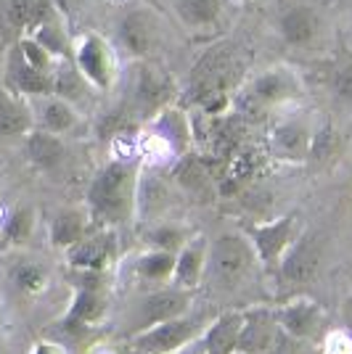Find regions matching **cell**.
I'll return each instance as SVG.
<instances>
[{
  "instance_id": "1",
  "label": "cell",
  "mask_w": 352,
  "mask_h": 354,
  "mask_svg": "<svg viewBox=\"0 0 352 354\" xmlns=\"http://www.w3.org/2000/svg\"><path fill=\"white\" fill-rule=\"evenodd\" d=\"M244 77V59L236 53L234 45L209 48L202 59L196 61L188 82L186 98L202 109V114L222 117L234 101L236 90H241Z\"/></svg>"
},
{
  "instance_id": "2",
  "label": "cell",
  "mask_w": 352,
  "mask_h": 354,
  "mask_svg": "<svg viewBox=\"0 0 352 354\" xmlns=\"http://www.w3.org/2000/svg\"><path fill=\"white\" fill-rule=\"evenodd\" d=\"M138 209V172L125 159L101 167L88 188V214L101 227H117Z\"/></svg>"
},
{
  "instance_id": "3",
  "label": "cell",
  "mask_w": 352,
  "mask_h": 354,
  "mask_svg": "<svg viewBox=\"0 0 352 354\" xmlns=\"http://www.w3.org/2000/svg\"><path fill=\"white\" fill-rule=\"evenodd\" d=\"M257 265V254L252 249L249 238L225 233L215 238V243L206 249V272L220 288H236L249 281Z\"/></svg>"
},
{
  "instance_id": "4",
  "label": "cell",
  "mask_w": 352,
  "mask_h": 354,
  "mask_svg": "<svg viewBox=\"0 0 352 354\" xmlns=\"http://www.w3.org/2000/svg\"><path fill=\"white\" fill-rule=\"evenodd\" d=\"M276 30L283 45L294 50H323L328 43V19L318 3L299 0L286 6L276 19Z\"/></svg>"
},
{
  "instance_id": "5",
  "label": "cell",
  "mask_w": 352,
  "mask_h": 354,
  "mask_svg": "<svg viewBox=\"0 0 352 354\" xmlns=\"http://www.w3.org/2000/svg\"><path fill=\"white\" fill-rule=\"evenodd\" d=\"M204 317L199 315H177L170 320L143 328L132 333V354H175L186 346H193L204 333Z\"/></svg>"
},
{
  "instance_id": "6",
  "label": "cell",
  "mask_w": 352,
  "mask_h": 354,
  "mask_svg": "<svg viewBox=\"0 0 352 354\" xmlns=\"http://www.w3.org/2000/svg\"><path fill=\"white\" fill-rule=\"evenodd\" d=\"M302 80L292 66H270L254 74L247 85H241V101L247 104L249 111H267V109H279V106L294 104L297 98H302Z\"/></svg>"
},
{
  "instance_id": "7",
  "label": "cell",
  "mask_w": 352,
  "mask_h": 354,
  "mask_svg": "<svg viewBox=\"0 0 352 354\" xmlns=\"http://www.w3.org/2000/svg\"><path fill=\"white\" fill-rule=\"evenodd\" d=\"M74 66L82 72L98 93H109L117 82V56H114V45L109 43L98 32H82L80 37H74Z\"/></svg>"
},
{
  "instance_id": "8",
  "label": "cell",
  "mask_w": 352,
  "mask_h": 354,
  "mask_svg": "<svg viewBox=\"0 0 352 354\" xmlns=\"http://www.w3.org/2000/svg\"><path fill=\"white\" fill-rule=\"evenodd\" d=\"M177 95L175 80L159 64L143 59L135 69L132 80V109L146 119H154L167 106H173Z\"/></svg>"
},
{
  "instance_id": "9",
  "label": "cell",
  "mask_w": 352,
  "mask_h": 354,
  "mask_svg": "<svg viewBox=\"0 0 352 354\" xmlns=\"http://www.w3.org/2000/svg\"><path fill=\"white\" fill-rule=\"evenodd\" d=\"M161 21L154 8L148 6H132L130 11H125L117 24V43L119 48L132 56V59H148L151 53H157L161 45Z\"/></svg>"
},
{
  "instance_id": "10",
  "label": "cell",
  "mask_w": 352,
  "mask_h": 354,
  "mask_svg": "<svg viewBox=\"0 0 352 354\" xmlns=\"http://www.w3.org/2000/svg\"><path fill=\"white\" fill-rule=\"evenodd\" d=\"M244 236L249 238L252 249L257 254V262L265 267H279L281 257L299 236V214H283L279 220L260 222V225H247Z\"/></svg>"
},
{
  "instance_id": "11",
  "label": "cell",
  "mask_w": 352,
  "mask_h": 354,
  "mask_svg": "<svg viewBox=\"0 0 352 354\" xmlns=\"http://www.w3.org/2000/svg\"><path fill=\"white\" fill-rule=\"evenodd\" d=\"M318 267H321V241L318 236L299 233L292 246L286 249V254L281 257L279 272L286 283L305 286L318 275Z\"/></svg>"
},
{
  "instance_id": "12",
  "label": "cell",
  "mask_w": 352,
  "mask_h": 354,
  "mask_svg": "<svg viewBox=\"0 0 352 354\" xmlns=\"http://www.w3.org/2000/svg\"><path fill=\"white\" fill-rule=\"evenodd\" d=\"M3 88H8L21 98H40V95L53 93V74L32 69L16 50V45L11 43L6 59H3Z\"/></svg>"
},
{
  "instance_id": "13",
  "label": "cell",
  "mask_w": 352,
  "mask_h": 354,
  "mask_svg": "<svg viewBox=\"0 0 352 354\" xmlns=\"http://www.w3.org/2000/svg\"><path fill=\"white\" fill-rule=\"evenodd\" d=\"M114 227H98V233H85L74 246L64 251L67 262L72 270H90V272H101L114 259Z\"/></svg>"
},
{
  "instance_id": "14",
  "label": "cell",
  "mask_w": 352,
  "mask_h": 354,
  "mask_svg": "<svg viewBox=\"0 0 352 354\" xmlns=\"http://www.w3.org/2000/svg\"><path fill=\"white\" fill-rule=\"evenodd\" d=\"M281 325L276 310L267 307H252L241 312V330H238V349L236 352L270 354Z\"/></svg>"
},
{
  "instance_id": "15",
  "label": "cell",
  "mask_w": 352,
  "mask_h": 354,
  "mask_svg": "<svg viewBox=\"0 0 352 354\" xmlns=\"http://www.w3.org/2000/svg\"><path fill=\"white\" fill-rule=\"evenodd\" d=\"M191 304V291H183V288H167V291H154L148 294L143 301H138L135 315H132V325H135V333L151 328V325L161 323V320H170L177 315H186Z\"/></svg>"
},
{
  "instance_id": "16",
  "label": "cell",
  "mask_w": 352,
  "mask_h": 354,
  "mask_svg": "<svg viewBox=\"0 0 352 354\" xmlns=\"http://www.w3.org/2000/svg\"><path fill=\"white\" fill-rule=\"evenodd\" d=\"M310 140H313V130L299 119H283L279 122L270 138H267V151L281 159V162L302 164L310 159Z\"/></svg>"
},
{
  "instance_id": "17",
  "label": "cell",
  "mask_w": 352,
  "mask_h": 354,
  "mask_svg": "<svg viewBox=\"0 0 352 354\" xmlns=\"http://www.w3.org/2000/svg\"><path fill=\"white\" fill-rule=\"evenodd\" d=\"M279 315L281 330H286L294 339L315 341L323 333V323H326V312L318 301H310V299H297L292 304H283L281 310H276Z\"/></svg>"
},
{
  "instance_id": "18",
  "label": "cell",
  "mask_w": 352,
  "mask_h": 354,
  "mask_svg": "<svg viewBox=\"0 0 352 354\" xmlns=\"http://www.w3.org/2000/svg\"><path fill=\"white\" fill-rule=\"evenodd\" d=\"M32 114H35V127L48 130L53 135H69L80 122L77 106H72L69 101H64L56 93H48L40 98H30Z\"/></svg>"
},
{
  "instance_id": "19",
  "label": "cell",
  "mask_w": 352,
  "mask_h": 354,
  "mask_svg": "<svg viewBox=\"0 0 352 354\" xmlns=\"http://www.w3.org/2000/svg\"><path fill=\"white\" fill-rule=\"evenodd\" d=\"M206 241L202 236L186 241L175 251V270H173V286L183 291H196L206 272Z\"/></svg>"
},
{
  "instance_id": "20",
  "label": "cell",
  "mask_w": 352,
  "mask_h": 354,
  "mask_svg": "<svg viewBox=\"0 0 352 354\" xmlns=\"http://www.w3.org/2000/svg\"><path fill=\"white\" fill-rule=\"evenodd\" d=\"M35 130L30 98H21L0 85V140H24V135Z\"/></svg>"
},
{
  "instance_id": "21",
  "label": "cell",
  "mask_w": 352,
  "mask_h": 354,
  "mask_svg": "<svg viewBox=\"0 0 352 354\" xmlns=\"http://www.w3.org/2000/svg\"><path fill=\"white\" fill-rule=\"evenodd\" d=\"M24 156L35 169L56 172L61 164L67 162V143L61 135L35 127L32 133L24 135Z\"/></svg>"
},
{
  "instance_id": "22",
  "label": "cell",
  "mask_w": 352,
  "mask_h": 354,
  "mask_svg": "<svg viewBox=\"0 0 352 354\" xmlns=\"http://www.w3.org/2000/svg\"><path fill=\"white\" fill-rule=\"evenodd\" d=\"M238 330H241V312L228 310L206 323L199 339L202 354H236L238 349Z\"/></svg>"
},
{
  "instance_id": "23",
  "label": "cell",
  "mask_w": 352,
  "mask_h": 354,
  "mask_svg": "<svg viewBox=\"0 0 352 354\" xmlns=\"http://www.w3.org/2000/svg\"><path fill=\"white\" fill-rule=\"evenodd\" d=\"M27 35L35 37L40 45H45V48H48V50H51L59 61L72 59L74 37H72V32H69V27H67V19L61 16L59 6H56L48 16H43V19H40V21H37Z\"/></svg>"
},
{
  "instance_id": "24",
  "label": "cell",
  "mask_w": 352,
  "mask_h": 354,
  "mask_svg": "<svg viewBox=\"0 0 352 354\" xmlns=\"http://www.w3.org/2000/svg\"><path fill=\"white\" fill-rule=\"evenodd\" d=\"M177 19L193 32L215 30L225 16L228 0H173Z\"/></svg>"
},
{
  "instance_id": "25",
  "label": "cell",
  "mask_w": 352,
  "mask_h": 354,
  "mask_svg": "<svg viewBox=\"0 0 352 354\" xmlns=\"http://www.w3.org/2000/svg\"><path fill=\"white\" fill-rule=\"evenodd\" d=\"M103 315H106V299L98 294V288H77L61 325L69 330H85L90 325L101 323Z\"/></svg>"
},
{
  "instance_id": "26",
  "label": "cell",
  "mask_w": 352,
  "mask_h": 354,
  "mask_svg": "<svg viewBox=\"0 0 352 354\" xmlns=\"http://www.w3.org/2000/svg\"><path fill=\"white\" fill-rule=\"evenodd\" d=\"M53 93L61 95L64 101H69L72 106H80L88 101L90 93H98V90L82 77V72L74 66L72 59H64L59 61V66L53 72Z\"/></svg>"
},
{
  "instance_id": "27",
  "label": "cell",
  "mask_w": 352,
  "mask_h": 354,
  "mask_svg": "<svg viewBox=\"0 0 352 354\" xmlns=\"http://www.w3.org/2000/svg\"><path fill=\"white\" fill-rule=\"evenodd\" d=\"M90 230V214L82 209H64L51 222V243L67 251Z\"/></svg>"
},
{
  "instance_id": "28",
  "label": "cell",
  "mask_w": 352,
  "mask_h": 354,
  "mask_svg": "<svg viewBox=\"0 0 352 354\" xmlns=\"http://www.w3.org/2000/svg\"><path fill=\"white\" fill-rule=\"evenodd\" d=\"M173 270H175V251H164V249H151L146 254L138 257L135 262V272L146 281H170L173 278Z\"/></svg>"
},
{
  "instance_id": "29",
  "label": "cell",
  "mask_w": 352,
  "mask_h": 354,
  "mask_svg": "<svg viewBox=\"0 0 352 354\" xmlns=\"http://www.w3.org/2000/svg\"><path fill=\"white\" fill-rule=\"evenodd\" d=\"M16 50L21 53V59L30 64L32 69H37V72L43 74H53L56 72V66H59V59L45 48V45H40L35 37H30V35H21V37H16Z\"/></svg>"
},
{
  "instance_id": "30",
  "label": "cell",
  "mask_w": 352,
  "mask_h": 354,
  "mask_svg": "<svg viewBox=\"0 0 352 354\" xmlns=\"http://www.w3.org/2000/svg\"><path fill=\"white\" fill-rule=\"evenodd\" d=\"M35 230V209L16 207L6 220H3V238L8 243H24Z\"/></svg>"
},
{
  "instance_id": "31",
  "label": "cell",
  "mask_w": 352,
  "mask_h": 354,
  "mask_svg": "<svg viewBox=\"0 0 352 354\" xmlns=\"http://www.w3.org/2000/svg\"><path fill=\"white\" fill-rule=\"evenodd\" d=\"M14 283L19 291H24V294H43L45 286H48V275H45V270L40 265H35V262H21V265H16L14 270Z\"/></svg>"
},
{
  "instance_id": "32",
  "label": "cell",
  "mask_w": 352,
  "mask_h": 354,
  "mask_svg": "<svg viewBox=\"0 0 352 354\" xmlns=\"http://www.w3.org/2000/svg\"><path fill=\"white\" fill-rule=\"evenodd\" d=\"M339 148V135L331 124H323L321 130L313 133V140H310V159L315 162H326L337 153Z\"/></svg>"
},
{
  "instance_id": "33",
  "label": "cell",
  "mask_w": 352,
  "mask_h": 354,
  "mask_svg": "<svg viewBox=\"0 0 352 354\" xmlns=\"http://www.w3.org/2000/svg\"><path fill=\"white\" fill-rule=\"evenodd\" d=\"M331 88H334V93H337L339 98H344L347 104H352V56L334 69Z\"/></svg>"
},
{
  "instance_id": "34",
  "label": "cell",
  "mask_w": 352,
  "mask_h": 354,
  "mask_svg": "<svg viewBox=\"0 0 352 354\" xmlns=\"http://www.w3.org/2000/svg\"><path fill=\"white\" fill-rule=\"evenodd\" d=\"M148 238H151V249H164V251H175L186 243L177 227H159V230H154Z\"/></svg>"
},
{
  "instance_id": "35",
  "label": "cell",
  "mask_w": 352,
  "mask_h": 354,
  "mask_svg": "<svg viewBox=\"0 0 352 354\" xmlns=\"http://www.w3.org/2000/svg\"><path fill=\"white\" fill-rule=\"evenodd\" d=\"M270 354H308V344L299 339H294V336H289L286 330H279V336H276V344H273Z\"/></svg>"
},
{
  "instance_id": "36",
  "label": "cell",
  "mask_w": 352,
  "mask_h": 354,
  "mask_svg": "<svg viewBox=\"0 0 352 354\" xmlns=\"http://www.w3.org/2000/svg\"><path fill=\"white\" fill-rule=\"evenodd\" d=\"M32 354H61V349L53 346V344H48V341H40V344H35Z\"/></svg>"
},
{
  "instance_id": "37",
  "label": "cell",
  "mask_w": 352,
  "mask_h": 354,
  "mask_svg": "<svg viewBox=\"0 0 352 354\" xmlns=\"http://www.w3.org/2000/svg\"><path fill=\"white\" fill-rule=\"evenodd\" d=\"M350 48H352V19H350Z\"/></svg>"
},
{
  "instance_id": "38",
  "label": "cell",
  "mask_w": 352,
  "mask_h": 354,
  "mask_svg": "<svg viewBox=\"0 0 352 354\" xmlns=\"http://www.w3.org/2000/svg\"><path fill=\"white\" fill-rule=\"evenodd\" d=\"M234 3H252V0H234Z\"/></svg>"
},
{
  "instance_id": "39",
  "label": "cell",
  "mask_w": 352,
  "mask_h": 354,
  "mask_svg": "<svg viewBox=\"0 0 352 354\" xmlns=\"http://www.w3.org/2000/svg\"><path fill=\"white\" fill-rule=\"evenodd\" d=\"M236 354H252V352H236Z\"/></svg>"
}]
</instances>
